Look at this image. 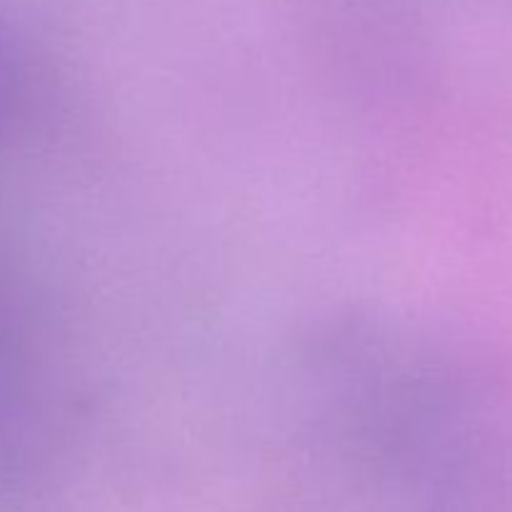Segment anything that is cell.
<instances>
[{
    "mask_svg": "<svg viewBox=\"0 0 512 512\" xmlns=\"http://www.w3.org/2000/svg\"><path fill=\"white\" fill-rule=\"evenodd\" d=\"M3 103H5V78L0 73V113H3Z\"/></svg>",
    "mask_w": 512,
    "mask_h": 512,
    "instance_id": "obj_1",
    "label": "cell"
}]
</instances>
